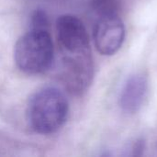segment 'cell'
Here are the masks:
<instances>
[{
  "mask_svg": "<svg viewBox=\"0 0 157 157\" xmlns=\"http://www.w3.org/2000/svg\"><path fill=\"white\" fill-rule=\"evenodd\" d=\"M69 105L64 94L56 87L46 86L29 98L26 116L29 126L39 134L58 132L67 121Z\"/></svg>",
  "mask_w": 157,
  "mask_h": 157,
  "instance_id": "6da1fadb",
  "label": "cell"
},
{
  "mask_svg": "<svg viewBox=\"0 0 157 157\" xmlns=\"http://www.w3.org/2000/svg\"><path fill=\"white\" fill-rule=\"evenodd\" d=\"M54 58V48L48 29L31 28L22 35L14 48V61L17 68L29 75L48 70Z\"/></svg>",
  "mask_w": 157,
  "mask_h": 157,
  "instance_id": "7a4b0ae2",
  "label": "cell"
},
{
  "mask_svg": "<svg viewBox=\"0 0 157 157\" xmlns=\"http://www.w3.org/2000/svg\"><path fill=\"white\" fill-rule=\"evenodd\" d=\"M56 34L62 58L91 54L87 30L77 17L60 16L56 20Z\"/></svg>",
  "mask_w": 157,
  "mask_h": 157,
  "instance_id": "3957f363",
  "label": "cell"
},
{
  "mask_svg": "<svg viewBox=\"0 0 157 157\" xmlns=\"http://www.w3.org/2000/svg\"><path fill=\"white\" fill-rule=\"evenodd\" d=\"M125 38V28L118 14L98 16L94 29L97 50L103 55H113L121 47Z\"/></svg>",
  "mask_w": 157,
  "mask_h": 157,
  "instance_id": "277c9868",
  "label": "cell"
},
{
  "mask_svg": "<svg viewBox=\"0 0 157 157\" xmlns=\"http://www.w3.org/2000/svg\"><path fill=\"white\" fill-rule=\"evenodd\" d=\"M147 79L144 75L135 74L125 82L119 98L121 109L129 114L136 113L142 107L147 92Z\"/></svg>",
  "mask_w": 157,
  "mask_h": 157,
  "instance_id": "5b68a950",
  "label": "cell"
},
{
  "mask_svg": "<svg viewBox=\"0 0 157 157\" xmlns=\"http://www.w3.org/2000/svg\"><path fill=\"white\" fill-rule=\"evenodd\" d=\"M48 17L45 13L41 10H37L34 12L31 17V28L48 29Z\"/></svg>",
  "mask_w": 157,
  "mask_h": 157,
  "instance_id": "8992f818",
  "label": "cell"
}]
</instances>
